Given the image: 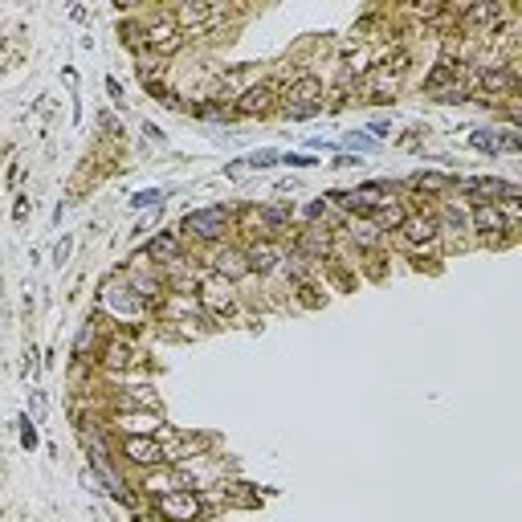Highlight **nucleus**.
Instances as JSON below:
<instances>
[{
    "label": "nucleus",
    "instance_id": "obj_1",
    "mask_svg": "<svg viewBox=\"0 0 522 522\" xmlns=\"http://www.w3.org/2000/svg\"><path fill=\"white\" fill-rule=\"evenodd\" d=\"M323 111V82L314 74H298V78L282 90V114L286 118H310Z\"/></svg>",
    "mask_w": 522,
    "mask_h": 522
},
{
    "label": "nucleus",
    "instance_id": "obj_2",
    "mask_svg": "<svg viewBox=\"0 0 522 522\" xmlns=\"http://www.w3.org/2000/svg\"><path fill=\"white\" fill-rule=\"evenodd\" d=\"M237 221V212L225 209V204H209V209H196L184 216V237H196V241H221Z\"/></svg>",
    "mask_w": 522,
    "mask_h": 522
},
{
    "label": "nucleus",
    "instance_id": "obj_3",
    "mask_svg": "<svg viewBox=\"0 0 522 522\" xmlns=\"http://www.w3.org/2000/svg\"><path fill=\"white\" fill-rule=\"evenodd\" d=\"M155 510L163 522H196L204 514V502L196 489H167V494H155Z\"/></svg>",
    "mask_w": 522,
    "mask_h": 522
},
{
    "label": "nucleus",
    "instance_id": "obj_4",
    "mask_svg": "<svg viewBox=\"0 0 522 522\" xmlns=\"http://www.w3.org/2000/svg\"><path fill=\"white\" fill-rule=\"evenodd\" d=\"M457 192H465L473 204H498V200H518V184L498 176H477V179H453Z\"/></svg>",
    "mask_w": 522,
    "mask_h": 522
},
{
    "label": "nucleus",
    "instance_id": "obj_5",
    "mask_svg": "<svg viewBox=\"0 0 522 522\" xmlns=\"http://www.w3.org/2000/svg\"><path fill=\"white\" fill-rule=\"evenodd\" d=\"M118 453L127 465H139V470H155L163 465V445L155 433H127L123 445H118Z\"/></svg>",
    "mask_w": 522,
    "mask_h": 522
},
{
    "label": "nucleus",
    "instance_id": "obj_6",
    "mask_svg": "<svg viewBox=\"0 0 522 522\" xmlns=\"http://www.w3.org/2000/svg\"><path fill=\"white\" fill-rule=\"evenodd\" d=\"M282 106V86L277 82H257V86H249L245 94H237V111L245 118H265V114H274Z\"/></svg>",
    "mask_w": 522,
    "mask_h": 522
},
{
    "label": "nucleus",
    "instance_id": "obj_7",
    "mask_svg": "<svg viewBox=\"0 0 522 522\" xmlns=\"http://www.w3.org/2000/svg\"><path fill=\"white\" fill-rule=\"evenodd\" d=\"M473 233H477V241L482 245H502L510 237V216H506L498 204H477L470 216Z\"/></svg>",
    "mask_w": 522,
    "mask_h": 522
},
{
    "label": "nucleus",
    "instance_id": "obj_8",
    "mask_svg": "<svg viewBox=\"0 0 522 522\" xmlns=\"http://www.w3.org/2000/svg\"><path fill=\"white\" fill-rule=\"evenodd\" d=\"M155 437H160V445H163V461H188V457H200V449H204V437L184 433V428H172V424L155 428Z\"/></svg>",
    "mask_w": 522,
    "mask_h": 522
},
{
    "label": "nucleus",
    "instance_id": "obj_9",
    "mask_svg": "<svg viewBox=\"0 0 522 522\" xmlns=\"http://www.w3.org/2000/svg\"><path fill=\"white\" fill-rule=\"evenodd\" d=\"M400 241L412 245V249H433L440 241V228L433 212H408L404 225H400Z\"/></svg>",
    "mask_w": 522,
    "mask_h": 522
},
{
    "label": "nucleus",
    "instance_id": "obj_10",
    "mask_svg": "<svg viewBox=\"0 0 522 522\" xmlns=\"http://www.w3.org/2000/svg\"><path fill=\"white\" fill-rule=\"evenodd\" d=\"M359 90L372 98V102H392L396 90H400V74H392L384 65H372V70L363 74V82H359Z\"/></svg>",
    "mask_w": 522,
    "mask_h": 522
},
{
    "label": "nucleus",
    "instance_id": "obj_11",
    "mask_svg": "<svg viewBox=\"0 0 522 522\" xmlns=\"http://www.w3.org/2000/svg\"><path fill=\"white\" fill-rule=\"evenodd\" d=\"M212 274H221V277H241V274H249V261H245V249H233V245H221L216 253H212Z\"/></svg>",
    "mask_w": 522,
    "mask_h": 522
},
{
    "label": "nucleus",
    "instance_id": "obj_12",
    "mask_svg": "<svg viewBox=\"0 0 522 522\" xmlns=\"http://www.w3.org/2000/svg\"><path fill=\"white\" fill-rule=\"evenodd\" d=\"M102 363L111 367V372H127L139 363V351L130 347V339H111L106 343V351H102Z\"/></svg>",
    "mask_w": 522,
    "mask_h": 522
},
{
    "label": "nucleus",
    "instance_id": "obj_13",
    "mask_svg": "<svg viewBox=\"0 0 522 522\" xmlns=\"http://www.w3.org/2000/svg\"><path fill=\"white\" fill-rule=\"evenodd\" d=\"M102 302H106V310H118L123 318H127V314H143V306H147L143 298H139V294L130 290V286H111Z\"/></svg>",
    "mask_w": 522,
    "mask_h": 522
},
{
    "label": "nucleus",
    "instance_id": "obj_14",
    "mask_svg": "<svg viewBox=\"0 0 522 522\" xmlns=\"http://www.w3.org/2000/svg\"><path fill=\"white\" fill-rule=\"evenodd\" d=\"M277 257H282V253H277L274 241H257V245H249V249H245L249 270H257V274H270V270L277 265Z\"/></svg>",
    "mask_w": 522,
    "mask_h": 522
},
{
    "label": "nucleus",
    "instance_id": "obj_15",
    "mask_svg": "<svg viewBox=\"0 0 522 522\" xmlns=\"http://www.w3.org/2000/svg\"><path fill=\"white\" fill-rule=\"evenodd\" d=\"M118 404L130 408V412H160V396L147 388V384H139V388L123 392V396H118Z\"/></svg>",
    "mask_w": 522,
    "mask_h": 522
},
{
    "label": "nucleus",
    "instance_id": "obj_16",
    "mask_svg": "<svg viewBox=\"0 0 522 522\" xmlns=\"http://www.w3.org/2000/svg\"><path fill=\"white\" fill-rule=\"evenodd\" d=\"M408 188H412V192L445 196V192H453V176H445V172H421V176L408 179Z\"/></svg>",
    "mask_w": 522,
    "mask_h": 522
},
{
    "label": "nucleus",
    "instance_id": "obj_17",
    "mask_svg": "<svg viewBox=\"0 0 522 522\" xmlns=\"http://www.w3.org/2000/svg\"><path fill=\"white\" fill-rule=\"evenodd\" d=\"M331 200L339 204V209H347V212H359V216H372V209H367V200L359 192H331Z\"/></svg>",
    "mask_w": 522,
    "mask_h": 522
},
{
    "label": "nucleus",
    "instance_id": "obj_18",
    "mask_svg": "<svg viewBox=\"0 0 522 522\" xmlns=\"http://www.w3.org/2000/svg\"><path fill=\"white\" fill-rule=\"evenodd\" d=\"M470 143L477 147V151H489V155H494V151H502V135H498L494 127H482V130H473Z\"/></svg>",
    "mask_w": 522,
    "mask_h": 522
},
{
    "label": "nucleus",
    "instance_id": "obj_19",
    "mask_svg": "<svg viewBox=\"0 0 522 522\" xmlns=\"http://www.w3.org/2000/svg\"><path fill=\"white\" fill-rule=\"evenodd\" d=\"M155 204H163V192H160V188H147V192H135V196H130V209H155Z\"/></svg>",
    "mask_w": 522,
    "mask_h": 522
},
{
    "label": "nucleus",
    "instance_id": "obj_20",
    "mask_svg": "<svg viewBox=\"0 0 522 522\" xmlns=\"http://www.w3.org/2000/svg\"><path fill=\"white\" fill-rule=\"evenodd\" d=\"M277 160H282V155L265 147V151H253V155H249V160H241V163H245V167H274Z\"/></svg>",
    "mask_w": 522,
    "mask_h": 522
},
{
    "label": "nucleus",
    "instance_id": "obj_21",
    "mask_svg": "<svg viewBox=\"0 0 522 522\" xmlns=\"http://www.w3.org/2000/svg\"><path fill=\"white\" fill-rule=\"evenodd\" d=\"M437 102H465V86H461V82H457V86H445V90H437Z\"/></svg>",
    "mask_w": 522,
    "mask_h": 522
},
{
    "label": "nucleus",
    "instance_id": "obj_22",
    "mask_svg": "<svg viewBox=\"0 0 522 522\" xmlns=\"http://www.w3.org/2000/svg\"><path fill=\"white\" fill-rule=\"evenodd\" d=\"M351 237H355V241H363V245H375V241H379L375 225H351Z\"/></svg>",
    "mask_w": 522,
    "mask_h": 522
},
{
    "label": "nucleus",
    "instance_id": "obj_23",
    "mask_svg": "<svg viewBox=\"0 0 522 522\" xmlns=\"http://www.w3.org/2000/svg\"><path fill=\"white\" fill-rule=\"evenodd\" d=\"M82 486L90 489V494H106V486H102V477L94 470H82Z\"/></svg>",
    "mask_w": 522,
    "mask_h": 522
},
{
    "label": "nucleus",
    "instance_id": "obj_24",
    "mask_svg": "<svg viewBox=\"0 0 522 522\" xmlns=\"http://www.w3.org/2000/svg\"><path fill=\"white\" fill-rule=\"evenodd\" d=\"M21 445H25V449H33V445H37V433H33V424H29V416H21Z\"/></svg>",
    "mask_w": 522,
    "mask_h": 522
},
{
    "label": "nucleus",
    "instance_id": "obj_25",
    "mask_svg": "<svg viewBox=\"0 0 522 522\" xmlns=\"http://www.w3.org/2000/svg\"><path fill=\"white\" fill-rule=\"evenodd\" d=\"M347 147H355V151H372L375 139H367V135H347Z\"/></svg>",
    "mask_w": 522,
    "mask_h": 522
},
{
    "label": "nucleus",
    "instance_id": "obj_26",
    "mask_svg": "<svg viewBox=\"0 0 522 522\" xmlns=\"http://www.w3.org/2000/svg\"><path fill=\"white\" fill-rule=\"evenodd\" d=\"M282 160L290 163V167H314V160H310V155H294V151H290V155H282Z\"/></svg>",
    "mask_w": 522,
    "mask_h": 522
},
{
    "label": "nucleus",
    "instance_id": "obj_27",
    "mask_svg": "<svg viewBox=\"0 0 522 522\" xmlns=\"http://www.w3.org/2000/svg\"><path fill=\"white\" fill-rule=\"evenodd\" d=\"M367 130H372L375 139H384V135H392V127H388V123H384V118H375V123H372V127H367Z\"/></svg>",
    "mask_w": 522,
    "mask_h": 522
},
{
    "label": "nucleus",
    "instance_id": "obj_28",
    "mask_svg": "<svg viewBox=\"0 0 522 522\" xmlns=\"http://www.w3.org/2000/svg\"><path fill=\"white\" fill-rule=\"evenodd\" d=\"M57 261H62V265L70 261V237H65V241H57Z\"/></svg>",
    "mask_w": 522,
    "mask_h": 522
},
{
    "label": "nucleus",
    "instance_id": "obj_29",
    "mask_svg": "<svg viewBox=\"0 0 522 522\" xmlns=\"http://www.w3.org/2000/svg\"><path fill=\"white\" fill-rule=\"evenodd\" d=\"M33 416H37V421L45 416V400H41V396H33Z\"/></svg>",
    "mask_w": 522,
    "mask_h": 522
},
{
    "label": "nucleus",
    "instance_id": "obj_30",
    "mask_svg": "<svg viewBox=\"0 0 522 522\" xmlns=\"http://www.w3.org/2000/svg\"><path fill=\"white\" fill-rule=\"evenodd\" d=\"M355 155H339V160H335V163H331V167H355Z\"/></svg>",
    "mask_w": 522,
    "mask_h": 522
},
{
    "label": "nucleus",
    "instance_id": "obj_31",
    "mask_svg": "<svg viewBox=\"0 0 522 522\" xmlns=\"http://www.w3.org/2000/svg\"><path fill=\"white\" fill-rule=\"evenodd\" d=\"M323 212H326V200H314V204L306 209V216H323Z\"/></svg>",
    "mask_w": 522,
    "mask_h": 522
},
{
    "label": "nucleus",
    "instance_id": "obj_32",
    "mask_svg": "<svg viewBox=\"0 0 522 522\" xmlns=\"http://www.w3.org/2000/svg\"><path fill=\"white\" fill-rule=\"evenodd\" d=\"M106 90H111V98H118V102H123V86H118V82H114V78L106 82Z\"/></svg>",
    "mask_w": 522,
    "mask_h": 522
},
{
    "label": "nucleus",
    "instance_id": "obj_33",
    "mask_svg": "<svg viewBox=\"0 0 522 522\" xmlns=\"http://www.w3.org/2000/svg\"><path fill=\"white\" fill-rule=\"evenodd\" d=\"M130 522H160V518H155V514H135Z\"/></svg>",
    "mask_w": 522,
    "mask_h": 522
}]
</instances>
